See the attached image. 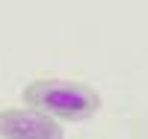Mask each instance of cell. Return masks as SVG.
I'll return each instance as SVG.
<instances>
[{
  "instance_id": "cell-2",
  "label": "cell",
  "mask_w": 148,
  "mask_h": 139,
  "mask_svg": "<svg viewBox=\"0 0 148 139\" xmlns=\"http://www.w3.org/2000/svg\"><path fill=\"white\" fill-rule=\"evenodd\" d=\"M0 139H65V130L39 110L6 107L0 110Z\"/></svg>"
},
{
  "instance_id": "cell-1",
  "label": "cell",
  "mask_w": 148,
  "mask_h": 139,
  "mask_svg": "<svg viewBox=\"0 0 148 139\" xmlns=\"http://www.w3.org/2000/svg\"><path fill=\"white\" fill-rule=\"evenodd\" d=\"M24 104L30 110H39L51 118H62V121H86L95 116L101 107V95L92 86L77 83V80H33L24 86Z\"/></svg>"
}]
</instances>
